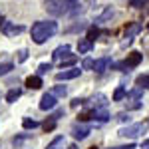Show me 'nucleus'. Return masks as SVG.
<instances>
[{
    "mask_svg": "<svg viewBox=\"0 0 149 149\" xmlns=\"http://www.w3.org/2000/svg\"><path fill=\"white\" fill-rule=\"evenodd\" d=\"M58 30V24L54 20H46V22H36L32 26V40H34L36 44H44L48 38H52V36L56 34Z\"/></svg>",
    "mask_w": 149,
    "mask_h": 149,
    "instance_id": "1",
    "label": "nucleus"
},
{
    "mask_svg": "<svg viewBox=\"0 0 149 149\" xmlns=\"http://www.w3.org/2000/svg\"><path fill=\"white\" fill-rule=\"evenodd\" d=\"M147 129H149V121H141V123H133V125L121 127V129H119V135H121V137L135 139V137H139V135H143Z\"/></svg>",
    "mask_w": 149,
    "mask_h": 149,
    "instance_id": "2",
    "label": "nucleus"
},
{
    "mask_svg": "<svg viewBox=\"0 0 149 149\" xmlns=\"http://www.w3.org/2000/svg\"><path fill=\"white\" fill-rule=\"evenodd\" d=\"M44 8H46L48 14H52V16H62V14L66 12L64 0H46V2H44Z\"/></svg>",
    "mask_w": 149,
    "mask_h": 149,
    "instance_id": "3",
    "label": "nucleus"
},
{
    "mask_svg": "<svg viewBox=\"0 0 149 149\" xmlns=\"http://www.w3.org/2000/svg\"><path fill=\"white\" fill-rule=\"evenodd\" d=\"M78 76H80V70L70 68V70H64V72L56 74V80L58 81H66V80H74V78H78Z\"/></svg>",
    "mask_w": 149,
    "mask_h": 149,
    "instance_id": "4",
    "label": "nucleus"
},
{
    "mask_svg": "<svg viewBox=\"0 0 149 149\" xmlns=\"http://www.w3.org/2000/svg\"><path fill=\"white\" fill-rule=\"evenodd\" d=\"M52 107H56V95H52V93H44L42 95V100H40V109H52Z\"/></svg>",
    "mask_w": 149,
    "mask_h": 149,
    "instance_id": "5",
    "label": "nucleus"
},
{
    "mask_svg": "<svg viewBox=\"0 0 149 149\" xmlns=\"http://www.w3.org/2000/svg\"><path fill=\"white\" fill-rule=\"evenodd\" d=\"M72 135H74V137L76 139H86L88 137V135H90V127L88 125H80V123H76V125L72 127Z\"/></svg>",
    "mask_w": 149,
    "mask_h": 149,
    "instance_id": "6",
    "label": "nucleus"
},
{
    "mask_svg": "<svg viewBox=\"0 0 149 149\" xmlns=\"http://www.w3.org/2000/svg\"><path fill=\"white\" fill-rule=\"evenodd\" d=\"M109 66H111V60H109V58H102V60L93 62V72H95V74H103Z\"/></svg>",
    "mask_w": 149,
    "mask_h": 149,
    "instance_id": "7",
    "label": "nucleus"
},
{
    "mask_svg": "<svg viewBox=\"0 0 149 149\" xmlns=\"http://www.w3.org/2000/svg\"><path fill=\"white\" fill-rule=\"evenodd\" d=\"M66 56H70V46H68V44H64V46H58L56 50H54V54H52V58H54L56 62L64 60Z\"/></svg>",
    "mask_w": 149,
    "mask_h": 149,
    "instance_id": "8",
    "label": "nucleus"
},
{
    "mask_svg": "<svg viewBox=\"0 0 149 149\" xmlns=\"http://www.w3.org/2000/svg\"><path fill=\"white\" fill-rule=\"evenodd\" d=\"M139 32H141V24H139V22H131V24L125 28V38H127V42H129L133 36H137Z\"/></svg>",
    "mask_w": 149,
    "mask_h": 149,
    "instance_id": "9",
    "label": "nucleus"
},
{
    "mask_svg": "<svg viewBox=\"0 0 149 149\" xmlns=\"http://www.w3.org/2000/svg\"><path fill=\"white\" fill-rule=\"evenodd\" d=\"M2 28H4V34L6 36H16L20 32H24V26H16V24H4Z\"/></svg>",
    "mask_w": 149,
    "mask_h": 149,
    "instance_id": "10",
    "label": "nucleus"
},
{
    "mask_svg": "<svg viewBox=\"0 0 149 149\" xmlns=\"http://www.w3.org/2000/svg\"><path fill=\"white\" fill-rule=\"evenodd\" d=\"M92 119L103 123V121H107V119H109V113H107L105 109H92Z\"/></svg>",
    "mask_w": 149,
    "mask_h": 149,
    "instance_id": "11",
    "label": "nucleus"
},
{
    "mask_svg": "<svg viewBox=\"0 0 149 149\" xmlns=\"http://www.w3.org/2000/svg\"><path fill=\"white\" fill-rule=\"evenodd\" d=\"M26 86H28L30 90H40L44 84H42V78H40V76H30V78L26 80Z\"/></svg>",
    "mask_w": 149,
    "mask_h": 149,
    "instance_id": "12",
    "label": "nucleus"
},
{
    "mask_svg": "<svg viewBox=\"0 0 149 149\" xmlns=\"http://www.w3.org/2000/svg\"><path fill=\"white\" fill-rule=\"evenodd\" d=\"M92 102H93V109H103L105 103H107V97H105L103 93H97V95L92 97Z\"/></svg>",
    "mask_w": 149,
    "mask_h": 149,
    "instance_id": "13",
    "label": "nucleus"
},
{
    "mask_svg": "<svg viewBox=\"0 0 149 149\" xmlns=\"http://www.w3.org/2000/svg\"><path fill=\"white\" fill-rule=\"evenodd\" d=\"M90 50H92V42H90L88 38H81L80 42H78V52H80V54H88Z\"/></svg>",
    "mask_w": 149,
    "mask_h": 149,
    "instance_id": "14",
    "label": "nucleus"
},
{
    "mask_svg": "<svg viewBox=\"0 0 149 149\" xmlns=\"http://www.w3.org/2000/svg\"><path fill=\"white\" fill-rule=\"evenodd\" d=\"M113 14H115V12L111 10V8H105V10H103L102 14H100V16L95 18V24H102V22H105V20H109V18H111Z\"/></svg>",
    "mask_w": 149,
    "mask_h": 149,
    "instance_id": "15",
    "label": "nucleus"
},
{
    "mask_svg": "<svg viewBox=\"0 0 149 149\" xmlns=\"http://www.w3.org/2000/svg\"><path fill=\"white\" fill-rule=\"evenodd\" d=\"M64 147H66V139L64 137H56L52 143H48L46 149H64Z\"/></svg>",
    "mask_w": 149,
    "mask_h": 149,
    "instance_id": "16",
    "label": "nucleus"
},
{
    "mask_svg": "<svg viewBox=\"0 0 149 149\" xmlns=\"http://www.w3.org/2000/svg\"><path fill=\"white\" fill-rule=\"evenodd\" d=\"M135 84H137V88H141V90H149V74L139 76L137 80H135Z\"/></svg>",
    "mask_w": 149,
    "mask_h": 149,
    "instance_id": "17",
    "label": "nucleus"
},
{
    "mask_svg": "<svg viewBox=\"0 0 149 149\" xmlns=\"http://www.w3.org/2000/svg\"><path fill=\"white\" fill-rule=\"evenodd\" d=\"M52 95H56V97H66V93H68V88L66 86H54V90H52Z\"/></svg>",
    "mask_w": 149,
    "mask_h": 149,
    "instance_id": "18",
    "label": "nucleus"
},
{
    "mask_svg": "<svg viewBox=\"0 0 149 149\" xmlns=\"http://www.w3.org/2000/svg\"><path fill=\"white\" fill-rule=\"evenodd\" d=\"M20 95H22V90H10V92L6 93V102H8V103H14L18 97H20Z\"/></svg>",
    "mask_w": 149,
    "mask_h": 149,
    "instance_id": "19",
    "label": "nucleus"
},
{
    "mask_svg": "<svg viewBox=\"0 0 149 149\" xmlns=\"http://www.w3.org/2000/svg\"><path fill=\"white\" fill-rule=\"evenodd\" d=\"M76 60H78V58L74 56V54H70V56H66L64 60H60V66H62V70H64V68H68V66H74Z\"/></svg>",
    "mask_w": 149,
    "mask_h": 149,
    "instance_id": "20",
    "label": "nucleus"
},
{
    "mask_svg": "<svg viewBox=\"0 0 149 149\" xmlns=\"http://www.w3.org/2000/svg\"><path fill=\"white\" fill-rule=\"evenodd\" d=\"M127 95V92H125V88H117L113 92V102H121L123 97Z\"/></svg>",
    "mask_w": 149,
    "mask_h": 149,
    "instance_id": "21",
    "label": "nucleus"
},
{
    "mask_svg": "<svg viewBox=\"0 0 149 149\" xmlns=\"http://www.w3.org/2000/svg\"><path fill=\"white\" fill-rule=\"evenodd\" d=\"M22 125L26 127V129H34V127H38V121H36V119H30V117H24Z\"/></svg>",
    "mask_w": 149,
    "mask_h": 149,
    "instance_id": "22",
    "label": "nucleus"
},
{
    "mask_svg": "<svg viewBox=\"0 0 149 149\" xmlns=\"http://www.w3.org/2000/svg\"><path fill=\"white\" fill-rule=\"evenodd\" d=\"M147 4H149V0H129V6L131 8H143Z\"/></svg>",
    "mask_w": 149,
    "mask_h": 149,
    "instance_id": "23",
    "label": "nucleus"
},
{
    "mask_svg": "<svg viewBox=\"0 0 149 149\" xmlns=\"http://www.w3.org/2000/svg\"><path fill=\"white\" fill-rule=\"evenodd\" d=\"M12 68H14V66H12L10 62H4V64H0V76H6V74H8Z\"/></svg>",
    "mask_w": 149,
    "mask_h": 149,
    "instance_id": "24",
    "label": "nucleus"
},
{
    "mask_svg": "<svg viewBox=\"0 0 149 149\" xmlns=\"http://www.w3.org/2000/svg\"><path fill=\"white\" fill-rule=\"evenodd\" d=\"M52 70V64H40L38 66V76H42V74H48Z\"/></svg>",
    "mask_w": 149,
    "mask_h": 149,
    "instance_id": "25",
    "label": "nucleus"
},
{
    "mask_svg": "<svg viewBox=\"0 0 149 149\" xmlns=\"http://www.w3.org/2000/svg\"><path fill=\"white\" fill-rule=\"evenodd\" d=\"M97 36H100V30H97V28H90V30H88V40H90V42H93Z\"/></svg>",
    "mask_w": 149,
    "mask_h": 149,
    "instance_id": "26",
    "label": "nucleus"
},
{
    "mask_svg": "<svg viewBox=\"0 0 149 149\" xmlns=\"http://www.w3.org/2000/svg\"><path fill=\"white\" fill-rule=\"evenodd\" d=\"M141 92H143L141 88H135V90H131V92L127 93V97H133V100H137L139 95H141Z\"/></svg>",
    "mask_w": 149,
    "mask_h": 149,
    "instance_id": "27",
    "label": "nucleus"
},
{
    "mask_svg": "<svg viewBox=\"0 0 149 149\" xmlns=\"http://www.w3.org/2000/svg\"><path fill=\"white\" fill-rule=\"evenodd\" d=\"M81 66H84V70H92L93 68V60H92V58H86Z\"/></svg>",
    "mask_w": 149,
    "mask_h": 149,
    "instance_id": "28",
    "label": "nucleus"
},
{
    "mask_svg": "<svg viewBox=\"0 0 149 149\" xmlns=\"http://www.w3.org/2000/svg\"><path fill=\"white\" fill-rule=\"evenodd\" d=\"M26 58H28V50H20L18 52V62H26Z\"/></svg>",
    "mask_w": 149,
    "mask_h": 149,
    "instance_id": "29",
    "label": "nucleus"
},
{
    "mask_svg": "<svg viewBox=\"0 0 149 149\" xmlns=\"http://www.w3.org/2000/svg\"><path fill=\"white\" fill-rule=\"evenodd\" d=\"M54 127H56V121H54V119H50V121L44 123V129H46V131H52Z\"/></svg>",
    "mask_w": 149,
    "mask_h": 149,
    "instance_id": "30",
    "label": "nucleus"
},
{
    "mask_svg": "<svg viewBox=\"0 0 149 149\" xmlns=\"http://www.w3.org/2000/svg\"><path fill=\"white\" fill-rule=\"evenodd\" d=\"M139 107H141V102H137V100L131 102V103H127V109H139Z\"/></svg>",
    "mask_w": 149,
    "mask_h": 149,
    "instance_id": "31",
    "label": "nucleus"
},
{
    "mask_svg": "<svg viewBox=\"0 0 149 149\" xmlns=\"http://www.w3.org/2000/svg\"><path fill=\"white\" fill-rule=\"evenodd\" d=\"M81 103H86V100H80V97H78V100L72 102V107H78V105H81Z\"/></svg>",
    "mask_w": 149,
    "mask_h": 149,
    "instance_id": "32",
    "label": "nucleus"
},
{
    "mask_svg": "<svg viewBox=\"0 0 149 149\" xmlns=\"http://www.w3.org/2000/svg\"><path fill=\"white\" fill-rule=\"evenodd\" d=\"M141 149H149V139H147V141H143V143H141Z\"/></svg>",
    "mask_w": 149,
    "mask_h": 149,
    "instance_id": "33",
    "label": "nucleus"
},
{
    "mask_svg": "<svg viewBox=\"0 0 149 149\" xmlns=\"http://www.w3.org/2000/svg\"><path fill=\"white\" fill-rule=\"evenodd\" d=\"M78 0H64V4H76Z\"/></svg>",
    "mask_w": 149,
    "mask_h": 149,
    "instance_id": "34",
    "label": "nucleus"
},
{
    "mask_svg": "<svg viewBox=\"0 0 149 149\" xmlns=\"http://www.w3.org/2000/svg\"><path fill=\"white\" fill-rule=\"evenodd\" d=\"M4 24H6V20H4V16H0V28H2Z\"/></svg>",
    "mask_w": 149,
    "mask_h": 149,
    "instance_id": "35",
    "label": "nucleus"
},
{
    "mask_svg": "<svg viewBox=\"0 0 149 149\" xmlns=\"http://www.w3.org/2000/svg\"><path fill=\"white\" fill-rule=\"evenodd\" d=\"M68 149H78V145H70V147Z\"/></svg>",
    "mask_w": 149,
    "mask_h": 149,
    "instance_id": "36",
    "label": "nucleus"
},
{
    "mask_svg": "<svg viewBox=\"0 0 149 149\" xmlns=\"http://www.w3.org/2000/svg\"><path fill=\"white\" fill-rule=\"evenodd\" d=\"M90 149H97V147H90Z\"/></svg>",
    "mask_w": 149,
    "mask_h": 149,
    "instance_id": "37",
    "label": "nucleus"
}]
</instances>
